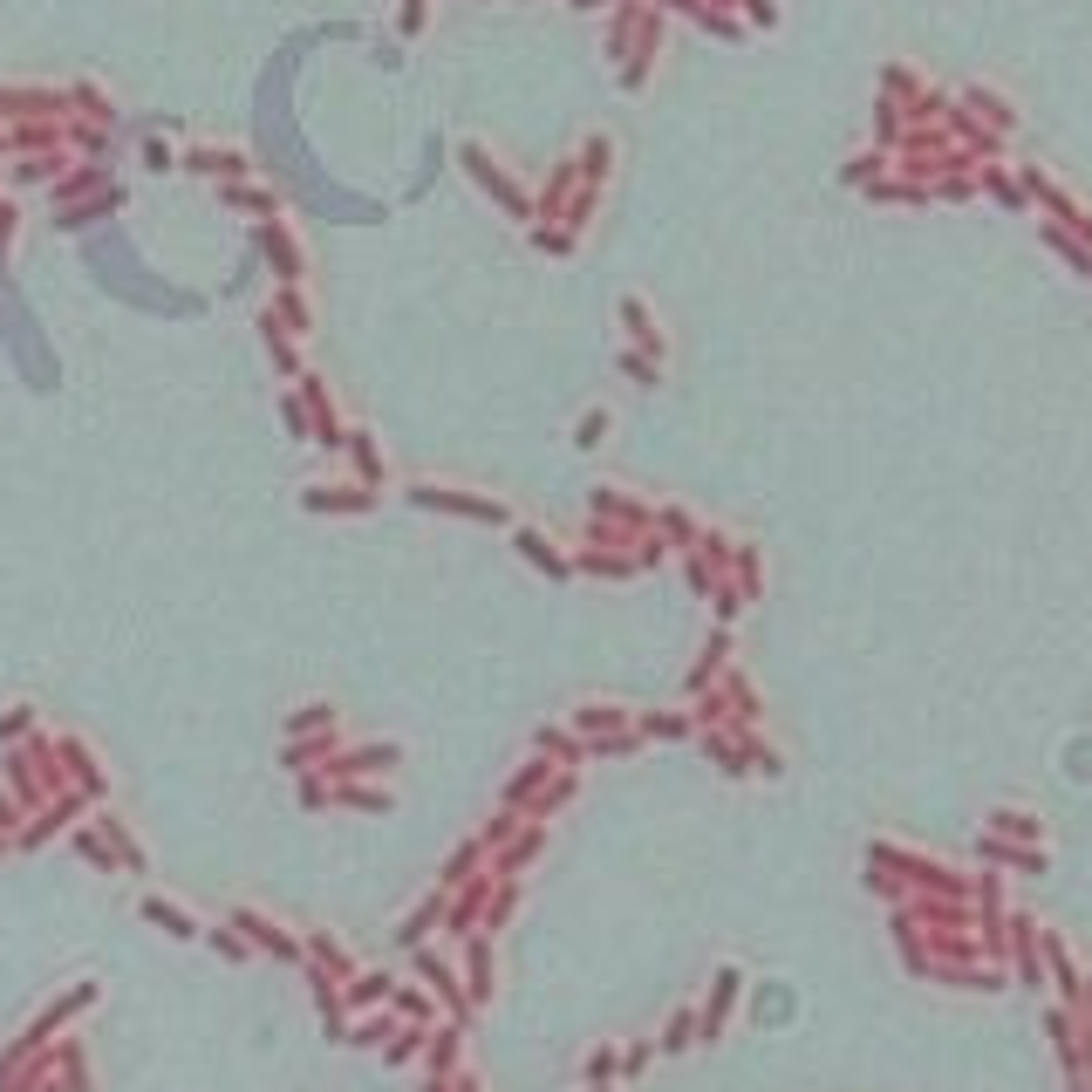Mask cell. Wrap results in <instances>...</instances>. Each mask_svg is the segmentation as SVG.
Masks as SVG:
<instances>
[{
  "mask_svg": "<svg viewBox=\"0 0 1092 1092\" xmlns=\"http://www.w3.org/2000/svg\"><path fill=\"white\" fill-rule=\"evenodd\" d=\"M990 833H997V840H1024V847H1031V840H1038V819H1031V813H990Z\"/></svg>",
  "mask_w": 1092,
  "mask_h": 1092,
  "instance_id": "obj_8",
  "label": "cell"
},
{
  "mask_svg": "<svg viewBox=\"0 0 1092 1092\" xmlns=\"http://www.w3.org/2000/svg\"><path fill=\"white\" fill-rule=\"evenodd\" d=\"M540 751H553V758H567V765L581 758V751H574V738H560V730H540Z\"/></svg>",
  "mask_w": 1092,
  "mask_h": 1092,
  "instance_id": "obj_21",
  "label": "cell"
},
{
  "mask_svg": "<svg viewBox=\"0 0 1092 1092\" xmlns=\"http://www.w3.org/2000/svg\"><path fill=\"white\" fill-rule=\"evenodd\" d=\"M642 730H649V738H690V717H669V710H656V717H642Z\"/></svg>",
  "mask_w": 1092,
  "mask_h": 1092,
  "instance_id": "obj_16",
  "label": "cell"
},
{
  "mask_svg": "<svg viewBox=\"0 0 1092 1092\" xmlns=\"http://www.w3.org/2000/svg\"><path fill=\"white\" fill-rule=\"evenodd\" d=\"M881 171H887V158H874V151H867V158L847 164V184H881Z\"/></svg>",
  "mask_w": 1092,
  "mask_h": 1092,
  "instance_id": "obj_17",
  "label": "cell"
},
{
  "mask_svg": "<svg viewBox=\"0 0 1092 1092\" xmlns=\"http://www.w3.org/2000/svg\"><path fill=\"white\" fill-rule=\"evenodd\" d=\"M738 990H745V977H738V970H717V990H710V1003H704V1038H697V1045H710V1038H717V1031H724V1018H730V1003H738Z\"/></svg>",
  "mask_w": 1092,
  "mask_h": 1092,
  "instance_id": "obj_1",
  "label": "cell"
},
{
  "mask_svg": "<svg viewBox=\"0 0 1092 1092\" xmlns=\"http://www.w3.org/2000/svg\"><path fill=\"white\" fill-rule=\"evenodd\" d=\"M656 533H662V540H669V546H676V553H690V546L704 540V526L690 520L683 505H662V512H656Z\"/></svg>",
  "mask_w": 1092,
  "mask_h": 1092,
  "instance_id": "obj_4",
  "label": "cell"
},
{
  "mask_svg": "<svg viewBox=\"0 0 1092 1092\" xmlns=\"http://www.w3.org/2000/svg\"><path fill=\"white\" fill-rule=\"evenodd\" d=\"M887 96H915V75H909V68H887Z\"/></svg>",
  "mask_w": 1092,
  "mask_h": 1092,
  "instance_id": "obj_23",
  "label": "cell"
},
{
  "mask_svg": "<svg viewBox=\"0 0 1092 1092\" xmlns=\"http://www.w3.org/2000/svg\"><path fill=\"white\" fill-rule=\"evenodd\" d=\"M1045 247L1058 253V260H1072V273H1092V247L1079 239V232H1066V226H1045Z\"/></svg>",
  "mask_w": 1092,
  "mask_h": 1092,
  "instance_id": "obj_6",
  "label": "cell"
},
{
  "mask_svg": "<svg viewBox=\"0 0 1092 1092\" xmlns=\"http://www.w3.org/2000/svg\"><path fill=\"white\" fill-rule=\"evenodd\" d=\"M492 990V956H485V942H472V997H485Z\"/></svg>",
  "mask_w": 1092,
  "mask_h": 1092,
  "instance_id": "obj_18",
  "label": "cell"
},
{
  "mask_svg": "<svg viewBox=\"0 0 1092 1092\" xmlns=\"http://www.w3.org/2000/svg\"><path fill=\"white\" fill-rule=\"evenodd\" d=\"M144 915H151V922H164L171 935H192V922H184L178 909H164V902H144Z\"/></svg>",
  "mask_w": 1092,
  "mask_h": 1092,
  "instance_id": "obj_20",
  "label": "cell"
},
{
  "mask_svg": "<svg viewBox=\"0 0 1092 1092\" xmlns=\"http://www.w3.org/2000/svg\"><path fill=\"white\" fill-rule=\"evenodd\" d=\"M574 724L588 730V738H608V730H629V724H636V710H621V704H588L581 717H574Z\"/></svg>",
  "mask_w": 1092,
  "mask_h": 1092,
  "instance_id": "obj_5",
  "label": "cell"
},
{
  "mask_svg": "<svg viewBox=\"0 0 1092 1092\" xmlns=\"http://www.w3.org/2000/svg\"><path fill=\"white\" fill-rule=\"evenodd\" d=\"M669 553H676V546L662 540V533H642V540H636V567H662Z\"/></svg>",
  "mask_w": 1092,
  "mask_h": 1092,
  "instance_id": "obj_15",
  "label": "cell"
},
{
  "mask_svg": "<svg viewBox=\"0 0 1092 1092\" xmlns=\"http://www.w3.org/2000/svg\"><path fill=\"white\" fill-rule=\"evenodd\" d=\"M512 546H520V553L546 574V581H567V574H574V560H567V553H553V540H546V533H526V526H520V533H512Z\"/></svg>",
  "mask_w": 1092,
  "mask_h": 1092,
  "instance_id": "obj_2",
  "label": "cell"
},
{
  "mask_svg": "<svg viewBox=\"0 0 1092 1092\" xmlns=\"http://www.w3.org/2000/svg\"><path fill=\"white\" fill-rule=\"evenodd\" d=\"M970 110H983V123H990V130H1011V123H1018V116L1003 110V103H997L990 90H970Z\"/></svg>",
  "mask_w": 1092,
  "mask_h": 1092,
  "instance_id": "obj_13",
  "label": "cell"
},
{
  "mask_svg": "<svg viewBox=\"0 0 1092 1092\" xmlns=\"http://www.w3.org/2000/svg\"><path fill=\"white\" fill-rule=\"evenodd\" d=\"M540 785H546V765H526V772L512 778V785H505V799L520 806V799H526V793H540Z\"/></svg>",
  "mask_w": 1092,
  "mask_h": 1092,
  "instance_id": "obj_19",
  "label": "cell"
},
{
  "mask_svg": "<svg viewBox=\"0 0 1092 1092\" xmlns=\"http://www.w3.org/2000/svg\"><path fill=\"white\" fill-rule=\"evenodd\" d=\"M642 1066H649V1045H629V1051H621V1072H629V1079H636Z\"/></svg>",
  "mask_w": 1092,
  "mask_h": 1092,
  "instance_id": "obj_24",
  "label": "cell"
},
{
  "mask_svg": "<svg viewBox=\"0 0 1092 1092\" xmlns=\"http://www.w3.org/2000/svg\"><path fill=\"white\" fill-rule=\"evenodd\" d=\"M697 1038H704L697 1011H676V1018H669V1031H662V1051H683V1045H697Z\"/></svg>",
  "mask_w": 1092,
  "mask_h": 1092,
  "instance_id": "obj_10",
  "label": "cell"
},
{
  "mask_svg": "<svg viewBox=\"0 0 1092 1092\" xmlns=\"http://www.w3.org/2000/svg\"><path fill=\"white\" fill-rule=\"evenodd\" d=\"M983 192H990V199H1003V205H1024V199H1031V192H1024L1003 164H983Z\"/></svg>",
  "mask_w": 1092,
  "mask_h": 1092,
  "instance_id": "obj_9",
  "label": "cell"
},
{
  "mask_svg": "<svg viewBox=\"0 0 1092 1092\" xmlns=\"http://www.w3.org/2000/svg\"><path fill=\"white\" fill-rule=\"evenodd\" d=\"M745 601H751V594L738 588L730 574H724V581H717V588H710V608H717V621H724V629H730V621H738V614H745Z\"/></svg>",
  "mask_w": 1092,
  "mask_h": 1092,
  "instance_id": "obj_7",
  "label": "cell"
},
{
  "mask_svg": "<svg viewBox=\"0 0 1092 1092\" xmlns=\"http://www.w3.org/2000/svg\"><path fill=\"white\" fill-rule=\"evenodd\" d=\"M621 376H636V383H656V363H649V356H621Z\"/></svg>",
  "mask_w": 1092,
  "mask_h": 1092,
  "instance_id": "obj_22",
  "label": "cell"
},
{
  "mask_svg": "<svg viewBox=\"0 0 1092 1092\" xmlns=\"http://www.w3.org/2000/svg\"><path fill=\"white\" fill-rule=\"evenodd\" d=\"M874 130H881V144H902V137H909V123H902V103H894V96H881V110H874Z\"/></svg>",
  "mask_w": 1092,
  "mask_h": 1092,
  "instance_id": "obj_12",
  "label": "cell"
},
{
  "mask_svg": "<svg viewBox=\"0 0 1092 1092\" xmlns=\"http://www.w3.org/2000/svg\"><path fill=\"white\" fill-rule=\"evenodd\" d=\"M730 581H738L745 594H758V553H751V546H738V553H730Z\"/></svg>",
  "mask_w": 1092,
  "mask_h": 1092,
  "instance_id": "obj_14",
  "label": "cell"
},
{
  "mask_svg": "<svg viewBox=\"0 0 1092 1092\" xmlns=\"http://www.w3.org/2000/svg\"><path fill=\"white\" fill-rule=\"evenodd\" d=\"M1086 1003H1092V983H1086Z\"/></svg>",
  "mask_w": 1092,
  "mask_h": 1092,
  "instance_id": "obj_25",
  "label": "cell"
},
{
  "mask_svg": "<svg viewBox=\"0 0 1092 1092\" xmlns=\"http://www.w3.org/2000/svg\"><path fill=\"white\" fill-rule=\"evenodd\" d=\"M724 656H730V629H717V636L704 642V656H697V669H690V690H697V697H704L710 683L724 676Z\"/></svg>",
  "mask_w": 1092,
  "mask_h": 1092,
  "instance_id": "obj_3",
  "label": "cell"
},
{
  "mask_svg": "<svg viewBox=\"0 0 1092 1092\" xmlns=\"http://www.w3.org/2000/svg\"><path fill=\"white\" fill-rule=\"evenodd\" d=\"M581 567L601 581H621V574H636V553H581Z\"/></svg>",
  "mask_w": 1092,
  "mask_h": 1092,
  "instance_id": "obj_11",
  "label": "cell"
},
{
  "mask_svg": "<svg viewBox=\"0 0 1092 1092\" xmlns=\"http://www.w3.org/2000/svg\"><path fill=\"white\" fill-rule=\"evenodd\" d=\"M594 1092H608V1086H594Z\"/></svg>",
  "mask_w": 1092,
  "mask_h": 1092,
  "instance_id": "obj_26",
  "label": "cell"
}]
</instances>
